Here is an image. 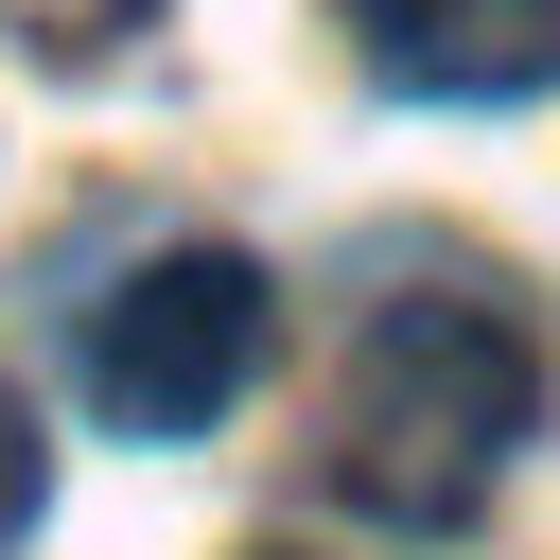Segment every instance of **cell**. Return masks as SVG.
<instances>
[{
  "mask_svg": "<svg viewBox=\"0 0 560 560\" xmlns=\"http://www.w3.org/2000/svg\"><path fill=\"white\" fill-rule=\"evenodd\" d=\"M525 420H542L525 298L508 280H420V298H368V332L332 368V420H315V472H332V508L438 542V525L490 508V472L525 455Z\"/></svg>",
  "mask_w": 560,
  "mask_h": 560,
  "instance_id": "cell-1",
  "label": "cell"
},
{
  "mask_svg": "<svg viewBox=\"0 0 560 560\" xmlns=\"http://www.w3.org/2000/svg\"><path fill=\"white\" fill-rule=\"evenodd\" d=\"M262 368V262L245 245H158L122 298H88V420L105 438H210Z\"/></svg>",
  "mask_w": 560,
  "mask_h": 560,
  "instance_id": "cell-2",
  "label": "cell"
},
{
  "mask_svg": "<svg viewBox=\"0 0 560 560\" xmlns=\"http://www.w3.org/2000/svg\"><path fill=\"white\" fill-rule=\"evenodd\" d=\"M350 52L420 105H525L560 88V0H350Z\"/></svg>",
  "mask_w": 560,
  "mask_h": 560,
  "instance_id": "cell-3",
  "label": "cell"
},
{
  "mask_svg": "<svg viewBox=\"0 0 560 560\" xmlns=\"http://www.w3.org/2000/svg\"><path fill=\"white\" fill-rule=\"evenodd\" d=\"M0 18H18V35L52 52V70H88V52H122V35L158 18V0H0Z\"/></svg>",
  "mask_w": 560,
  "mask_h": 560,
  "instance_id": "cell-4",
  "label": "cell"
},
{
  "mask_svg": "<svg viewBox=\"0 0 560 560\" xmlns=\"http://www.w3.org/2000/svg\"><path fill=\"white\" fill-rule=\"evenodd\" d=\"M35 508H52V438H35V402L0 385V542H35Z\"/></svg>",
  "mask_w": 560,
  "mask_h": 560,
  "instance_id": "cell-5",
  "label": "cell"
}]
</instances>
